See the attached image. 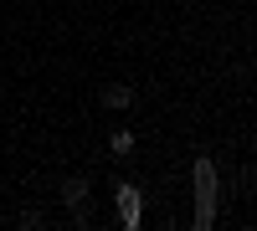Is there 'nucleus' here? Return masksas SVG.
Returning <instances> with one entry per match:
<instances>
[{"instance_id": "f257e3e1", "label": "nucleus", "mask_w": 257, "mask_h": 231, "mask_svg": "<svg viewBox=\"0 0 257 231\" xmlns=\"http://www.w3.org/2000/svg\"><path fill=\"white\" fill-rule=\"evenodd\" d=\"M211 221H216V164L196 159V226L206 231Z\"/></svg>"}, {"instance_id": "f03ea898", "label": "nucleus", "mask_w": 257, "mask_h": 231, "mask_svg": "<svg viewBox=\"0 0 257 231\" xmlns=\"http://www.w3.org/2000/svg\"><path fill=\"white\" fill-rule=\"evenodd\" d=\"M113 200H118L123 226H128V231H139V221H144V211H139V185H118V190H113Z\"/></svg>"}, {"instance_id": "7ed1b4c3", "label": "nucleus", "mask_w": 257, "mask_h": 231, "mask_svg": "<svg viewBox=\"0 0 257 231\" xmlns=\"http://www.w3.org/2000/svg\"><path fill=\"white\" fill-rule=\"evenodd\" d=\"M62 205H72V211H82V205H88V180H62Z\"/></svg>"}, {"instance_id": "20e7f679", "label": "nucleus", "mask_w": 257, "mask_h": 231, "mask_svg": "<svg viewBox=\"0 0 257 231\" xmlns=\"http://www.w3.org/2000/svg\"><path fill=\"white\" fill-rule=\"evenodd\" d=\"M98 98H103V108H128V103H134V93H128L123 82H108V88H103Z\"/></svg>"}, {"instance_id": "39448f33", "label": "nucleus", "mask_w": 257, "mask_h": 231, "mask_svg": "<svg viewBox=\"0 0 257 231\" xmlns=\"http://www.w3.org/2000/svg\"><path fill=\"white\" fill-rule=\"evenodd\" d=\"M108 149H113V154H128V149H134V134H128V129H118V134L108 139Z\"/></svg>"}]
</instances>
